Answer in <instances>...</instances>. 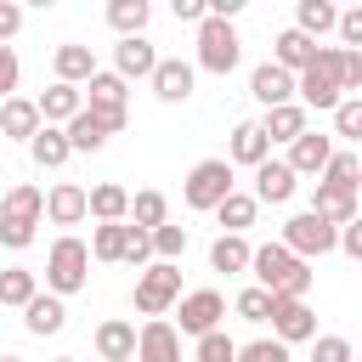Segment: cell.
<instances>
[{
  "instance_id": "obj_33",
  "label": "cell",
  "mask_w": 362,
  "mask_h": 362,
  "mask_svg": "<svg viewBox=\"0 0 362 362\" xmlns=\"http://www.w3.org/2000/svg\"><path fill=\"white\" fill-rule=\"evenodd\" d=\"M130 221H136V232H158L164 221H170V204H164V192H136L130 198Z\"/></svg>"
},
{
  "instance_id": "obj_50",
  "label": "cell",
  "mask_w": 362,
  "mask_h": 362,
  "mask_svg": "<svg viewBox=\"0 0 362 362\" xmlns=\"http://www.w3.org/2000/svg\"><path fill=\"white\" fill-rule=\"evenodd\" d=\"M57 362H79V356H57Z\"/></svg>"
},
{
  "instance_id": "obj_25",
  "label": "cell",
  "mask_w": 362,
  "mask_h": 362,
  "mask_svg": "<svg viewBox=\"0 0 362 362\" xmlns=\"http://www.w3.org/2000/svg\"><path fill=\"white\" fill-rule=\"evenodd\" d=\"M334 23H339V6L334 0H300L294 6V34H305V40H322Z\"/></svg>"
},
{
  "instance_id": "obj_5",
  "label": "cell",
  "mask_w": 362,
  "mask_h": 362,
  "mask_svg": "<svg viewBox=\"0 0 362 362\" xmlns=\"http://www.w3.org/2000/svg\"><path fill=\"white\" fill-rule=\"evenodd\" d=\"M238 28L232 23H221V17H204L198 23V68L204 74H215V79H226L232 68H238Z\"/></svg>"
},
{
  "instance_id": "obj_36",
  "label": "cell",
  "mask_w": 362,
  "mask_h": 362,
  "mask_svg": "<svg viewBox=\"0 0 362 362\" xmlns=\"http://www.w3.org/2000/svg\"><path fill=\"white\" fill-rule=\"evenodd\" d=\"M40 294V283H34V272H23V266H11V272H0V305H28Z\"/></svg>"
},
{
  "instance_id": "obj_52",
  "label": "cell",
  "mask_w": 362,
  "mask_h": 362,
  "mask_svg": "<svg viewBox=\"0 0 362 362\" xmlns=\"http://www.w3.org/2000/svg\"><path fill=\"white\" fill-rule=\"evenodd\" d=\"M130 362H136V356H130Z\"/></svg>"
},
{
  "instance_id": "obj_40",
  "label": "cell",
  "mask_w": 362,
  "mask_h": 362,
  "mask_svg": "<svg viewBox=\"0 0 362 362\" xmlns=\"http://www.w3.org/2000/svg\"><path fill=\"white\" fill-rule=\"evenodd\" d=\"M192 362H238V345L226 339V328H215V334H204V339H198Z\"/></svg>"
},
{
  "instance_id": "obj_3",
  "label": "cell",
  "mask_w": 362,
  "mask_h": 362,
  "mask_svg": "<svg viewBox=\"0 0 362 362\" xmlns=\"http://www.w3.org/2000/svg\"><path fill=\"white\" fill-rule=\"evenodd\" d=\"M40 221H45V192L28 187V181H17V187L0 198V243H6V249H28L34 232H40Z\"/></svg>"
},
{
  "instance_id": "obj_47",
  "label": "cell",
  "mask_w": 362,
  "mask_h": 362,
  "mask_svg": "<svg viewBox=\"0 0 362 362\" xmlns=\"http://www.w3.org/2000/svg\"><path fill=\"white\" fill-rule=\"evenodd\" d=\"M11 90H17V51L0 45V96H11Z\"/></svg>"
},
{
  "instance_id": "obj_43",
  "label": "cell",
  "mask_w": 362,
  "mask_h": 362,
  "mask_svg": "<svg viewBox=\"0 0 362 362\" xmlns=\"http://www.w3.org/2000/svg\"><path fill=\"white\" fill-rule=\"evenodd\" d=\"M238 362H294V356L277 339H249V345H238Z\"/></svg>"
},
{
  "instance_id": "obj_48",
  "label": "cell",
  "mask_w": 362,
  "mask_h": 362,
  "mask_svg": "<svg viewBox=\"0 0 362 362\" xmlns=\"http://www.w3.org/2000/svg\"><path fill=\"white\" fill-rule=\"evenodd\" d=\"M17 28H23V6H11V0H0V45H6V40L17 34Z\"/></svg>"
},
{
  "instance_id": "obj_24",
  "label": "cell",
  "mask_w": 362,
  "mask_h": 362,
  "mask_svg": "<svg viewBox=\"0 0 362 362\" xmlns=\"http://www.w3.org/2000/svg\"><path fill=\"white\" fill-rule=\"evenodd\" d=\"M96 356L102 362H130L136 356V322H119V317L102 322L96 328Z\"/></svg>"
},
{
  "instance_id": "obj_38",
  "label": "cell",
  "mask_w": 362,
  "mask_h": 362,
  "mask_svg": "<svg viewBox=\"0 0 362 362\" xmlns=\"http://www.w3.org/2000/svg\"><path fill=\"white\" fill-rule=\"evenodd\" d=\"M147 243H153V255H158V260H170V266H175V260L187 255V226H170V221H164L158 232H147Z\"/></svg>"
},
{
  "instance_id": "obj_8",
  "label": "cell",
  "mask_w": 362,
  "mask_h": 362,
  "mask_svg": "<svg viewBox=\"0 0 362 362\" xmlns=\"http://www.w3.org/2000/svg\"><path fill=\"white\" fill-rule=\"evenodd\" d=\"M175 300H181V266L158 260V266H147V272L136 277V311H141V317H164Z\"/></svg>"
},
{
  "instance_id": "obj_41",
  "label": "cell",
  "mask_w": 362,
  "mask_h": 362,
  "mask_svg": "<svg viewBox=\"0 0 362 362\" xmlns=\"http://www.w3.org/2000/svg\"><path fill=\"white\" fill-rule=\"evenodd\" d=\"M334 130H339L345 141L362 136V96H339V107H334Z\"/></svg>"
},
{
  "instance_id": "obj_27",
  "label": "cell",
  "mask_w": 362,
  "mask_h": 362,
  "mask_svg": "<svg viewBox=\"0 0 362 362\" xmlns=\"http://www.w3.org/2000/svg\"><path fill=\"white\" fill-rule=\"evenodd\" d=\"M255 124H260L266 141H294V136H305V107H300V102H283V107H272V113L255 119Z\"/></svg>"
},
{
  "instance_id": "obj_9",
  "label": "cell",
  "mask_w": 362,
  "mask_h": 362,
  "mask_svg": "<svg viewBox=\"0 0 362 362\" xmlns=\"http://www.w3.org/2000/svg\"><path fill=\"white\" fill-rule=\"evenodd\" d=\"M79 96H85V107L102 119V130H107V136H113V130H124V119H130V113H124V79H119V74H102V68H96V74L85 79V90H79Z\"/></svg>"
},
{
  "instance_id": "obj_4",
  "label": "cell",
  "mask_w": 362,
  "mask_h": 362,
  "mask_svg": "<svg viewBox=\"0 0 362 362\" xmlns=\"http://www.w3.org/2000/svg\"><path fill=\"white\" fill-rule=\"evenodd\" d=\"M85 277H90V249L79 238H57L51 255H45V288L62 300V294H79Z\"/></svg>"
},
{
  "instance_id": "obj_46",
  "label": "cell",
  "mask_w": 362,
  "mask_h": 362,
  "mask_svg": "<svg viewBox=\"0 0 362 362\" xmlns=\"http://www.w3.org/2000/svg\"><path fill=\"white\" fill-rule=\"evenodd\" d=\"M147 255H153V243H147V232H136V226H124V249H119V260H124V266H147Z\"/></svg>"
},
{
  "instance_id": "obj_35",
  "label": "cell",
  "mask_w": 362,
  "mask_h": 362,
  "mask_svg": "<svg viewBox=\"0 0 362 362\" xmlns=\"http://www.w3.org/2000/svg\"><path fill=\"white\" fill-rule=\"evenodd\" d=\"M147 17H153V6H147V0H113V6H107V23L119 28V40L141 34V28H147Z\"/></svg>"
},
{
  "instance_id": "obj_10",
  "label": "cell",
  "mask_w": 362,
  "mask_h": 362,
  "mask_svg": "<svg viewBox=\"0 0 362 362\" xmlns=\"http://www.w3.org/2000/svg\"><path fill=\"white\" fill-rule=\"evenodd\" d=\"M221 317H226V300L215 294V288H192V294H181V322H170L181 339L192 334V339H204V334H215L221 328Z\"/></svg>"
},
{
  "instance_id": "obj_37",
  "label": "cell",
  "mask_w": 362,
  "mask_h": 362,
  "mask_svg": "<svg viewBox=\"0 0 362 362\" xmlns=\"http://www.w3.org/2000/svg\"><path fill=\"white\" fill-rule=\"evenodd\" d=\"M85 249H90V260H119V249H124V221H107V226H96Z\"/></svg>"
},
{
  "instance_id": "obj_20",
  "label": "cell",
  "mask_w": 362,
  "mask_h": 362,
  "mask_svg": "<svg viewBox=\"0 0 362 362\" xmlns=\"http://www.w3.org/2000/svg\"><path fill=\"white\" fill-rule=\"evenodd\" d=\"M34 107H40V124H57V130H62V124L85 107V96H79V85H51V90H40Z\"/></svg>"
},
{
  "instance_id": "obj_15",
  "label": "cell",
  "mask_w": 362,
  "mask_h": 362,
  "mask_svg": "<svg viewBox=\"0 0 362 362\" xmlns=\"http://www.w3.org/2000/svg\"><path fill=\"white\" fill-rule=\"evenodd\" d=\"M311 215L328 221V226H351V221H356V187L317 181V192H311Z\"/></svg>"
},
{
  "instance_id": "obj_34",
  "label": "cell",
  "mask_w": 362,
  "mask_h": 362,
  "mask_svg": "<svg viewBox=\"0 0 362 362\" xmlns=\"http://www.w3.org/2000/svg\"><path fill=\"white\" fill-rule=\"evenodd\" d=\"M209 266H215V272H226V277H232V272H249V243H243V238H232V232H221V238L209 243Z\"/></svg>"
},
{
  "instance_id": "obj_22",
  "label": "cell",
  "mask_w": 362,
  "mask_h": 362,
  "mask_svg": "<svg viewBox=\"0 0 362 362\" xmlns=\"http://www.w3.org/2000/svg\"><path fill=\"white\" fill-rule=\"evenodd\" d=\"M311 57H317V40H305V34H294V28H283L277 45H272V68H283V74L311 68Z\"/></svg>"
},
{
  "instance_id": "obj_1",
  "label": "cell",
  "mask_w": 362,
  "mask_h": 362,
  "mask_svg": "<svg viewBox=\"0 0 362 362\" xmlns=\"http://www.w3.org/2000/svg\"><path fill=\"white\" fill-rule=\"evenodd\" d=\"M249 272H255V288H266L272 300H305V288H311V266L294 260L283 243L249 249Z\"/></svg>"
},
{
  "instance_id": "obj_23",
  "label": "cell",
  "mask_w": 362,
  "mask_h": 362,
  "mask_svg": "<svg viewBox=\"0 0 362 362\" xmlns=\"http://www.w3.org/2000/svg\"><path fill=\"white\" fill-rule=\"evenodd\" d=\"M85 215H96L102 226H107V221H124V215H130V192H124L119 181H102V187L85 192Z\"/></svg>"
},
{
  "instance_id": "obj_44",
  "label": "cell",
  "mask_w": 362,
  "mask_h": 362,
  "mask_svg": "<svg viewBox=\"0 0 362 362\" xmlns=\"http://www.w3.org/2000/svg\"><path fill=\"white\" fill-rule=\"evenodd\" d=\"M311 362H356V356H351V339H339V334H322V339L311 345Z\"/></svg>"
},
{
  "instance_id": "obj_18",
  "label": "cell",
  "mask_w": 362,
  "mask_h": 362,
  "mask_svg": "<svg viewBox=\"0 0 362 362\" xmlns=\"http://www.w3.org/2000/svg\"><path fill=\"white\" fill-rule=\"evenodd\" d=\"M328 158H334V141H328V136H317V130H305V136H294V141H288V158H283V164H288L294 175H322V164H328Z\"/></svg>"
},
{
  "instance_id": "obj_49",
  "label": "cell",
  "mask_w": 362,
  "mask_h": 362,
  "mask_svg": "<svg viewBox=\"0 0 362 362\" xmlns=\"http://www.w3.org/2000/svg\"><path fill=\"white\" fill-rule=\"evenodd\" d=\"M175 23H204V0H175Z\"/></svg>"
},
{
  "instance_id": "obj_42",
  "label": "cell",
  "mask_w": 362,
  "mask_h": 362,
  "mask_svg": "<svg viewBox=\"0 0 362 362\" xmlns=\"http://www.w3.org/2000/svg\"><path fill=\"white\" fill-rule=\"evenodd\" d=\"M232 311H238L243 322H266V317H272V294H266V288H243V294L232 300Z\"/></svg>"
},
{
  "instance_id": "obj_17",
  "label": "cell",
  "mask_w": 362,
  "mask_h": 362,
  "mask_svg": "<svg viewBox=\"0 0 362 362\" xmlns=\"http://www.w3.org/2000/svg\"><path fill=\"white\" fill-rule=\"evenodd\" d=\"M249 96L272 113V107H283V102H294V74H283V68H272V62H260L255 74H249Z\"/></svg>"
},
{
  "instance_id": "obj_30",
  "label": "cell",
  "mask_w": 362,
  "mask_h": 362,
  "mask_svg": "<svg viewBox=\"0 0 362 362\" xmlns=\"http://www.w3.org/2000/svg\"><path fill=\"white\" fill-rule=\"evenodd\" d=\"M62 136H68V153H96V147L107 141V130H102V119H96L90 107H79V113L62 124Z\"/></svg>"
},
{
  "instance_id": "obj_29",
  "label": "cell",
  "mask_w": 362,
  "mask_h": 362,
  "mask_svg": "<svg viewBox=\"0 0 362 362\" xmlns=\"http://www.w3.org/2000/svg\"><path fill=\"white\" fill-rule=\"evenodd\" d=\"M57 85H85L90 74H96V57H90V45H57Z\"/></svg>"
},
{
  "instance_id": "obj_32",
  "label": "cell",
  "mask_w": 362,
  "mask_h": 362,
  "mask_svg": "<svg viewBox=\"0 0 362 362\" xmlns=\"http://www.w3.org/2000/svg\"><path fill=\"white\" fill-rule=\"evenodd\" d=\"M255 209H260V204H255L249 192H226V198L215 204V221H221L232 238H243V226H255Z\"/></svg>"
},
{
  "instance_id": "obj_14",
  "label": "cell",
  "mask_w": 362,
  "mask_h": 362,
  "mask_svg": "<svg viewBox=\"0 0 362 362\" xmlns=\"http://www.w3.org/2000/svg\"><path fill=\"white\" fill-rule=\"evenodd\" d=\"M294 187H300V175L283 164V158H266V164H255V204H288L294 198Z\"/></svg>"
},
{
  "instance_id": "obj_11",
  "label": "cell",
  "mask_w": 362,
  "mask_h": 362,
  "mask_svg": "<svg viewBox=\"0 0 362 362\" xmlns=\"http://www.w3.org/2000/svg\"><path fill=\"white\" fill-rule=\"evenodd\" d=\"M272 339L277 345H300V339H317V311L305 300H272Z\"/></svg>"
},
{
  "instance_id": "obj_28",
  "label": "cell",
  "mask_w": 362,
  "mask_h": 362,
  "mask_svg": "<svg viewBox=\"0 0 362 362\" xmlns=\"http://www.w3.org/2000/svg\"><path fill=\"white\" fill-rule=\"evenodd\" d=\"M62 322H68V311H62V300H57V294H34V300L23 305V328H28V334H40V339H45V334H57Z\"/></svg>"
},
{
  "instance_id": "obj_26",
  "label": "cell",
  "mask_w": 362,
  "mask_h": 362,
  "mask_svg": "<svg viewBox=\"0 0 362 362\" xmlns=\"http://www.w3.org/2000/svg\"><path fill=\"white\" fill-rule=\"evenodd\" d=\"M34 130H40V107H34L28 96H6V102H0V136L28 141Z\"/></svg>"
},
{
  "instance_id": "obj_45",
  "label": "cell",
  "mask_w": 362,
  "mask_h": 362,
  "mask_svg": "<svg viewBox=\"0 0 362 362\" xmlns=\"http://www.w3.org/2000/svg\"><path fill=\"white\" fill-rule=\"evenodd\" d=\"M334 28H339V40H345L339 51H362V6L339 11V23H334Z\"/></svg>"
},
{
  "instance_id": "obj_39",
  "label": "cell",
  "mask_w": 362,
  "mask_h": 362,
  "mask_svg": "<svg viewBox=\"0 0 362 362\" xmlns=\"http://www.w3.org/2000/svg\"><path fill=\"white\" fill-rule=\"evenodd\" d=\"M356 175H362V158L345 147V153H334V158L322 164V175H317V181H334V187H356Z\"/></svg>"
},
{
  "instance_id": "obj_6",
  "label": "cell",
  "mask_w": 362,
  "mask_h": 362,
  "mask_svg": "<svg viewBox=\"0 0 362 362\" xmlns=\"http://www.w3.org/2000/svg\"><path fill=\"white\" fill-rule=\"evenodd\" d=\"M181 192H187V209L215 215V204H221L226 192H238V187H232V164H226V158H204V164H192Z\"/></svg>"
},
{
  "instance_id": "obj_31",
  "label": "cell",
  "mask_w": 362,
  "mask_h": 362,
  "mask_svg": "<svg viewBox=\"0 0 362 362\" xmlns=\"http://www.w3.org/2000/svg\"><path fill=\"white\" fill-rule=\"evenodd\" d=\"M28 153H34L40 170H62V164H68V136H62L57 124H40V130L28 136Z\"/></svg>"
},
{
  "instance_id": "obj_13",
  "label": "cell",
  "mask_w": 362,
  "mask_h": 362,
  "mask_svg": "<svg viewBox=\"0 0 362 362\" xmlns=\"http://www.w3.org/2000/svg\"><path fill=\"white\" fill-rule=\"evenodd\" d=\"M158 68V51H153V40L147 34H130V40H119L113 45V74L130 85V79H147Z\"/></svg>"
},
{
  "instance_id": "obj_12",
  "label": "cell",
  "mask_w": 362,
  "mask_h": 362,
  "mask_svg": "<svg viewBox=\"0 0 362 362\" xmlns=\"http://www.w3.org/2000/svg\"><path fill=\"white\" fill-rule=\"evenodd\" d=\"M136 362H181V334L164 317H147L136 328Z\"/></svg>"
},
{
  "instance_id": "obj_16",
  "label": "cell",
  "mask_w": 362,
  "mask_h": 362,
  "mask_svg": "<svg viewBox=\"0 0 362 362\" xmlns=\"http://www.w3.org/2000/svg\"><path fill=\"white\" fill-rule=\"evenodd\" d=\"M147 79H153L158 102H187L192 96V62H181V57H158V68Z\"/></svg>"
},
{
  "instance_id": "obj_19",
  "label": "cell",
  "mask_w": 362,
  "mask_h": 362,
  "mask_svg": "<svg viewBox=\"0 0 362 362\" xmlns=\"http://www.w3.org/2000/svg\"><path fill=\"white\" fill-rule=\"evenodd\" d=\"M45 221L51 226H79L85 221V187L79 181H57L45 192Z\"/></svg>"
},
{
  "instance_id": "obj_51",
  "label": "cell",
  "mask_w": 362,
  "mask_h": 362,
  "mask_svg": "<svg viewBox=\"0 0 362 362\" xmlns=\"http://www.w3.org/2000/svg\"><path fill=\"white\" fill-rule=\"evenodd\" d=\"M0 362H23V356H0Z\"/></svg>"
},
{
  "instance_id": "obj_2",
  "label": "cell",
  "mask_w": 362,
  "mask_h": 362,
  "mask_svg": "<svg viewBox=\"0 0 362 362\" xmlns=\"http://www.w3.org/2000/svg\"><path fill=\"white\" fill-rule=\"evenodd\" d=\"M339 62H345L339 45H317L311 68L294 74V96H300V107H322V113L339 107V96H345V85H339Z\"/></svg>"
},
{
  "instance_id": "obj_21",
  "label": "cell",
  "mask_w": 362,
  "mask_h": 362,
  "mask_svg": "<svg viewBox=\"0 0 362 362\" xmlns=\"http://www.w3.org/2000/svg\"><path fill=\"white\" fill-rule=\"evenodd\" d=\"M272 158V141L260 136V124L255 119H243V124H232V153H226V164H266Z\"/></svg>"
},
{
  "instance_id": "obj_7",
  "label": "cell",
  "mask_w": 362,
  "mask_h": 362,
  "mask_svg": "<svg viewBox=\"0 0 362 362\" xmlns=\"http://www.w3.org/2000/svg\"><path fill=\"white\" fill-rule=\"evenodd\" d=\"M334 232H339V226H328V221H317L311 209H300V215H288V221H283V249H288L294 260H305V266H311L317 255H328V249H334Z\"/></svg>"
}]
</instances>
